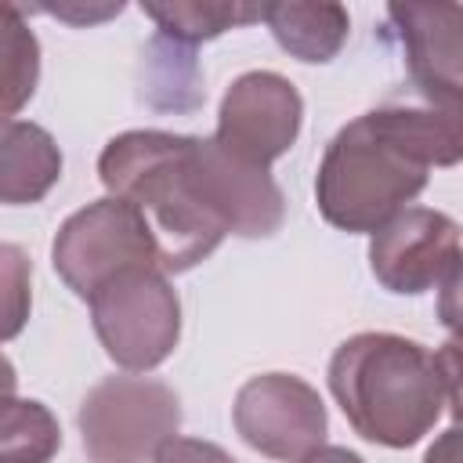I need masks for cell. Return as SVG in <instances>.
<instances>
[{"label": "cell", "mask_w": 463, "mask_h": 463, "mask_svg": "<svg viewBox=\"0 0 463 463\" xmlns=\"http://www.w3.org/2000/svg\"><path fill=\"white\" fill-rule=\"evenodd\" d=\"M192 148V134L127 130L116 134L98 156L101 184L145 221L163 275L195 268L224 239V228L195 195Z\"/></svg>", "instance_id": "3957f363"}, {"label": "cell", "mask_w": 463, "mask_h": 463, "mask_svg": "<svg viewBox=\"0 0 463 463\" xmlns=\"http://www.w3.org/2000/svg\"><path fill=\"white\" fill-rule=\"evenodd\" d=\"M51 260L61 282L83 300H90L119 271L130 268L159 271V253L145 221L112 195L87 203L58 228Z\"/></svg>", "instance_id": "8992f818"}, {"label": "cell", "mask_w": 463, "mask_h": 463, "mask_svg": "<svg viewBox=\"0 0 463 463\" xmlns=\"http://www.w3.org/2000/svg\"><path fill=\"white\" fill-rule=\"evenodd\" d=\"M40 80V40L22 7L0 4V123L29 105Z\"/></svg>", "instance_id": "9a60e30c"}, {"label": "cell", "mask_w": 463, "mask_h": 463, "mask_svg": "<svg viewBox=\"0 0 463 463\" xmlns=\"http://www.w3.org/2000/svg\"><path fill=\"white\" fill-rule=\"evenodd\" d=\"M239 438L268 459L297 463L326 441V405L318 391L293 373L250 376L232 405Z\"/></svg>", "instance_id": "52a82bcc"}, {"label": "cell", "mask_w": 463, "mask_h": 463, "mask_svg": "<svg viewBox=\"0 0 463 463\" xmlns=\"http://www.w3.org/2000/svg\"><path fill=\"white\" fill-rule=\"evenodd\" d=\"M141 11L159 25V36L166 43H177L184 51H192L203 40H213L228 29L260 22V7L257 4H203V0H174V4H141Z\"/></svg>", "instance_id": "5bb4252c"}, {"label": "cell", "mask_w": 463, "mask_h": 463, "mask_svg": "<svg viewBox=\"0 0 463 463\" xmlns=\"http://www.w3.org/2000/svg\"><path fill=\"white\" fill-rule=\"evenodd\" d=\"M423 463H459V430L449 427V430L430 445V452H427Z\"/></svg>", "instance_id": "d6986e66"}, {"label": "cell", "mask_w": 463, "mask_h": 463, "mask_svg": "<svg viewBox=\"0 0 463 463\" xmlns=\"http://www.w3.org/2000/svg\"><path fill=\"white\" fill-rule=\"evenodd\" d=\"M14 387H18L14 365L7 362V354H0V402H4V398H14Z\"/></svg>", "instance_id": "44dd1931"}, {"label": "cell", "mask_w": 463, "mask_h": 463, "mask_svg": "<svg viewBox=\"0 0 463 463\" xmlns=\"http://www.w3.org/2000/svg\"><path fill=\"white\" fill-rule=\"evenodd\" d=\"M409 76L423 94V105L459 116V4H391Z\"/></svg>", "instance_id": "8fae6325"}, {"label": "cell", "mask_w": 463, "mask_h": 463, "mask_svg": "<svg viewBox=\"0 0 463 463\" xmlns=\"http://www.w3.org/2000/svg\"><path fill=\"white\" fill-rule=\"evenodd\" d=\"M33 311V260L22 246L0 242V344L14 340Z\"/></svg>", "instance_id": "e0dca14e"}, {"label": "cell", "mask_w": 463, "mask_h": 463, "mask_svg": "<svg viewBox=\"0 0 463 463\" xmlns=\"http://www.w3.org/2000/svg\"><path fill=\"white\" fill-rule=\"evenodd\" d=\"M61 177V148L40 127L25 119L0 123V203H40Z\"/></svg>", "instance_id": "7c38bea8"}, {"label": "cell", "mask_w": 463, "mask_h": 463, "mask_svg": "<svg viewBox=\"0 0 463 463\" xmlns=\"http://www.w3.org/2000/svg\"><path fill=\"white\" fill-rule=\"evenodd\" d=\"M297 463H365L358 452H351V449H344V445H318V449H311L304 459H297Z\"/></svg>", "instance_id": "ffe728a7"}, {"label": "cell", "mask_w": 463, "mask_h": 463, "mask_svg": "<svg viewBox=\"0 0 463 463\" xmlns=\"http://www.w3.org/2000/svg\"><path fill=\"white\" fill-rule=\"evenodd\" d=\"M156 463H235L221 445L213 441H203V438H170L159 452H156Z\"/></svg>", "instance_id": "ac0fdd59"}, {"label": "cell", "mask_w": 463, "mask_h": 463, "mask_svg": "<svg viewBox=\"0 0 463 463\" xmlns=\"http://www.w3.org/2000/svg\"><path fill=\"white\" fill-rule=\"evenodd\" d=\"M61 449V427L43 402H0V463H51Z\"/></svg>", "instance_id": "2e32d148"}, {"label": "cell", "mask_w": 463, "mask_h": 463, "mask_svg": "<svg viewBox=\"0 0 463 463\" xmlns=\"http://www.w3.org/2000/svg\"><path fill=\"white\" fill-rule=\"evenodd\" d=\"M90 322L116 365L145 373L174 354L181 336V300L163 271L130 268L90 297Z\"/></svg>", "instance_id": "5b68a950"}, {"label": "cell", "mask_w": 463, "mask_h": 463, "mask_svg": "<svg viewBox=\"0 0 463 463\" xmlns=\"http://www.w3.org/2000/svg\"><path fill=\"white\" fill-rule=\"evenodd\" d=\"M456 344L427 351L398 333H354L329 358V391L354 434L383 449H409L456 409Z\"/></svg>", "instance_id": "7a4b0ae2"}, {"label": "cell", "mask_w": 463, "mask_h": 463, "mask_svg": "<svg viewBox=\"0 0 463 463\" xmlns=\"http://www.w3.org/2000/svg\"><path fill=\"white\" fill-rule=\"evenodd\" d=\"M304 101L297 87L268 69L242 72L221 98L213 141L239 163L268 170L300 134Z\"/></svg>", "instance_id": "ba28073f"}, {"label": "cell", "mask_w": 463, "mask_h": 463, "mask_svg": "<svg viewBox=\"0 0 463 463\" xmlns=\"http://www.w3.org/2000/svg\"><path fill=\"white\" fill-rule=\"evenodd\" d=\"M181 427V398L152 376H105L80 405L87 463H148Z\"/></svg>", "instance_id": "277c9868"}, {"label": "cell", "mask_w": 463, "mask_h": 463, "mask_svg": "<svg viewBox=\"0 0 463 463\" xmlns=\"http://www.w3.org/2000/svg\"><path fill=\"white\" fill-rule=\"evenodd\" d=\"M369 268L391 293H427L459 279V224L427 206H405L369 239Z\"/></svg>", "instance_id": "9c48e42d"}, {"label": "cell", "mask_w": 463, "mask_h": 463, "mask_svg": "<svg viewBox=\"0 0 463 463\" xmlns=\"http://www.w3.org/2000/svg\"><path fill=\"white\" fill-rule=\"evenodd\" d=\"M192 181L203 210L224 228V235L268 239L282 228L286 199L268 170L239 163L213 137H195Z\"/></svg>", "instance_id": "30bf717a"}, {"label": "cell", "mask_w": 463, "mask_h": 463, "mask_svg": "<svg viewBox=\"0 0 463 463\" xmlns=\"http://www.w3.org/2000/svg\"><path fill=\"white\" fill-rule=\"evenodd\" d=\"M459 156V116L412 101L376 105L326 145L315 177L318 210L340 232H376L427 188L430 166H456Z\"/></svg>", "instance_id": "6da1fadb"}, {"label": "cell", "mask_w": 463, "mask_h": 463, "mask_svg": "<svg viewBox=\"0 0 463 463\" xmlns=\"http://www.w3.org/2000/svg\"><path fill=\"white\" fill-rule=\"evenodd\" d=\"M260 18L279 47L307 65L333 61L351 33L347 7L340 4H264Z\"/></svg>", "instance_id": "4fadbf2b"}]
</instances>
